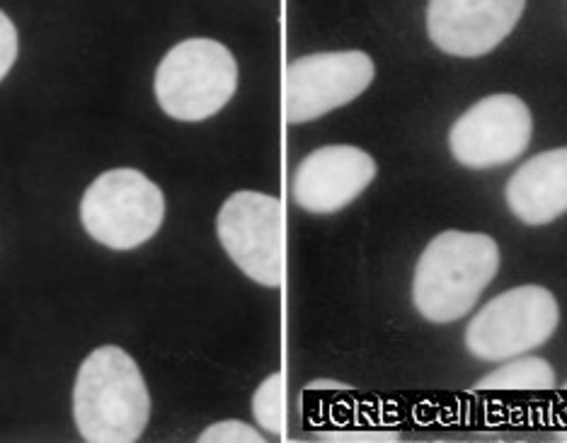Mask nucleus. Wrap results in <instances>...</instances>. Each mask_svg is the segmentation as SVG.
Wrapping results in <instances>:
<instances>
[{"instance_id": "7ed1b4c3", "label": "nucleus", "mask_w": 567, "mask_h": 443, "mask_svg": "<svg viewBox=\"0 0 567 443\" xmlns=\"http://www.w3.org/2000/svg\"><path fill=\"white\" fill-rule=\"evenodd\" d=\"M153 87L167 116L177 122H204L236 95L238 63L221 42L187 39L163 56Z\"/></svg>"}, {"instance_id": "423d86ee", "label": "nucleus", "mask_w": 567, "mask_h": 443, "mask_svg": "<svg viewBox=\"0 0 567 443\" xmlns=\"http://www.w3.org/2000/svg\"><path fill=\"white\" fill-rule=\"evenodd\" d=\"M373 75V59L357 49L296 59L284 73V116L289 124L320 120L362 95Z\"/></svg>"}, {"instance_id": "4468645a", "label": "nucleus", "mask_w": 567, "mask_h": 443, "mask_svg": "<svg viewBox=\"0 0 567 443\" xmlns=\"http://www.w3.org/2000/svg\"><path fill=\"white\" fill-rule=\"evenodd\" d=\"M265 443V436H260L257 429L250 424L238 422V420H228V422H218L209 429H204L199 443Z\"/></svg>"}, {"instance_id": "1a4fd4ad", "label": "nucleus", "mask_w": 567, "mask_h": 443, "mask_svg": "<svg viewBox=\"0 0 567 443\" xmlns=\"http://www.w3.org/2000/svg\"><path fill=\"white\" fill-rule=\"evenodd\" d=\"M526 0H430L427 32L444 54L475 59L517 28Z\"/></svg>"}, {"instance_id": "6e6552de", "label": "nucleus", "mask_w": 567, "mask_h": 443, "mask_svg": "<svg viewBox=\"0 0 567 443\" xmlns=\"http://www.w3.org/2000/svg\"><path fill=\"white\" fill-rule=\"evenodd\" d=\"M534 134L532 110L517 95H489L475 102L451 126L449 146L471 171L502 167L528 148Z\"/></svg>"}, {"instance_id": "39448f33", "label": "nucleus", "mask_w": 567, "mask_h": 443, "mask_svg": "<svg viewBox=\"0 0 567 443\" xmlns=\"http://www.w3.org/2000/svg\"><path fill=\"white\" fill-rule=\"evenodd\" d=\"M560 322L556 296L544 286H517L493 298L466 330V349L481 361H507L544 347Z\"/></svg>"}, {"instance_id": "ddd939ff", "label": "nucleus", "mask_w": 567, "mask_h": 443, "mask_svg": "<svg viewBox=\"0 0 567 443\" xmlns=\"http://www.w3.org/2000/svg\"><path fill=\"white\" fill-rule=\"evenodd\" d=\"M252 414L269 434L284 432V375L272 373L265 378L262 385L252 395Z\"/></svg>"}, {"instance_id": "9d476101", "label": "nucleus", "mask_w": 567, "mask_h": 443, "mask_svg": "<svg viewBox=\"0 0 567 443\" xmlns=\"http://www.w3.org/2000/svg\"><path fill=\"white\" fill-rule=\"evenodd\" d=\"M377 177V161L357 146H323L306 155L291 179V197L303 212H342Z\"/></svg>"}, {"instance_id": "20e7f679", "label": "nucleus", "mask_w": 567, "mask_h": 443, "mask_svg": "<svg viewBox=\"0 0 567 443\" xmlns=\"http://www.w3.org/2000/svg\"><path fill=\"white\" fill-rule=\"evenodd\" d=\"M165 199L156 182L134 167L95 177L83 194L81 220L87 236L112 250H134L163 226Z\"/></svg>"}, {"instance_id": "dca6fc26", "label": "nucleus", "mask_w": 567, "mask_h": 443, "mask_svg": "<svg viewBox=\"0 0 567 443\" xmlns=\"http://www.w3.org/2000/svg\"><path fill=\"white\" fill-rule=\"evenodd\" d=\"M306 390H350V385L338 383V381H313Z\"/></svg>"}, {"instance_id": "f3484780", "label": "nucleus", "mask_w": 567, "mask_h": 443, "mask_svg": "<svg viewBox=\"0 0 567 443\" xmlns=\"http://www.w3.org/2000/svg\"><path fill=\"white\" fill-rule=\"evenodd\" d=\"M565 393H567V383H565ZM560 439L567 441V429H565V432H560Z\"/></svg>"}, {"instance_id": "f257e3e1", "label": "nucleus", "mask_w": 567, "mask_h": 443, "mask_svg": "<svg viewBox=\"0 0 567 443\" xmlns=\"http://www.w3.org/2000/svg\"><path fill=\"white\" fill-rule=\"evenodd\" d=\"M75 426L90 443H134L151 416V395L138 363L120 347L90 354L73 388Z\"/></svg>"}, {"instance_id": "f8f14e48", "label": "nucleus", "mask_w": 567, "mask_h": 443, "mask_svg": "<svg viewBox=\"0 0 567 443\" xmlns=\"http://www.w3.org/2000/svg\"><path fill=\"white\" fill-rule=\"evenodd\" d=\"M556 388V371L540 357H526L502 363L499 369L489 371L483 381L473 385L475 393L481 390H553Z\"/></svg>"}, {"instance_id": "2eb2a0df", "label": "nucleus", "mask_w": 567, "mask_h": 443, "mask_svg": "<svg viewBox=\"0 0 567 443\" xmlns=\"http://www.w3.org/2000/svg\"><path fill=\"white\" fill-rule=\"evenodd\" d=\"M18 49H20V42H18L16 24H12V20L3 10H0V81H3V78L10 73L12 63H16Z\"/></svg>"}, {"instance_id": "0eeeda50", "label": "nucleus", "mask_w": 567, "mask_h": 443, "mask_svg": "<svg viewBox=\"0 0 567 443\" xmlns=\"http://www.w3.org/2000/svg\"><path fill=\"white\" fill-rule=\"evenodd\" d=\"M216 233L238 269L262 286H281V202L262 192L230 194L216 218Z\"/></svg>"}, {"instance_id": "9b49d317", "label": "nucleus", "mask_w": 567, "mask_h": 443, "mask_svg": "<svg viewBox=\"0 0 567 443\" xmlns=\"http://www.w3.org/2000/svg\"><path fill=\"white\" fill-rule=\"evenodd\" d=\"M505 194L526 226H546L567 214V146L534 155L509 177Z\"/></svg>"}, {"instance_id": "f03ea898", "label": "nucleus", "mask_w": 567, "mask_h": 443, "mask_svg": "<svg viewBox=\"0 0 567 443\" xmlns=\"http://www.w3.org/2000/svg\"><path fill=\"white\" fill-rule=\"evenodd\" d=\"M499 247L483 233H440L420 255L412 301L430 322H456L468 316L487 284L497 277Z\"/></svg>"}]
</instances>
